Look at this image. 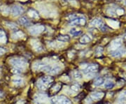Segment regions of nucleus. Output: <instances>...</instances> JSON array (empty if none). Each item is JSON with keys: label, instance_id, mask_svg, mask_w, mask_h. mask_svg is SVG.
I'll use <instances>...</instances> for the list:
<instances>
[{"label": "nucleus", "instance_id": "f704fd0d", "mask_svg": "<svg viewBox=\"0 0 126 104\" xmlns=\"http://www.w3.org/2000/svg\"><path fill=\"white\" fill-rule=\"evenodd\" d=\"M37 86H38V87H39V89H46L47 88V87H46L45 85H43L40 81H39V82L37 83Z\"/></svg>", "mask_w": 126, "mask_h": 104}, {"label": "nucleus", "instance_id": "bb28decb", "mask_svg": "<svg viewBox=\"0 0 126 104\" xmlns=\"http://www.w3.org/2000/svg\"><path fill=\"white\" fill-rule=\"evenodd\" d=\"M104 83H105V79H104V78H97V79L94 81V85L95 87H100V86L102 85Z\"/></svg>", "mask_w": 126, "mask_h": 104}, {"label": "nucleus", "instance_id": "b1692460", "mask_svg": "<svg viewBox=\"0 0 126 104\" xmlns=\"http://www.w3.org/2000/svg\"><path fill=\"white\" fill-rule=\"evenodd\" d=\"M69 33H70L71 35H72L74 36H79L80 34H81L82 31L80 30H78L76 28H73L70 30Z\"/></svg>", "mask_w": 126, "mask_h": 104}, {"label": "nucleus", "instance_id": "a878e982", "mask_svg": "<svg viewBox=\"0 0 126 104\" xmlns=\"http://www.w3.org/2000/svg\"><path fill=\"white\" fill-rule=\"evenodd\" d=\"M72 75H73L74 78H75L76 80H81L83 78V75H82L80 71H74L72 73Z\"/></svg>", "mask_w": 126, "mask_h": 104}, {"label": "nucleus", "instance_id": "c03bdc74", "mask_svg": "<svg viewBox=\"0 0 126 104\" xmlns=\"http://www.w3.org/2000/svg\"><path fill=\"white\" fill-rule=\"evenodd\" d=\"M0 75H1V69H0Z\"/></svg>", "mask_w": 126, "mask_h": 104}, {"label": "nucleus", "instance_id": "6e6552de", "mask_svg": "<svg viewBox=\"0 0 126 104\" xmlns=\"http://www.w3.org/2000/svg\"><path fill=\"white\" fill-rule=\"evenodd\" d=\"M86 23V20L84 18H75L69 22V25L71 26H84Z\"/></svg>", "mask_w": 126, "mask_h": 104}, {"label": "nucleus", "instance_id": "412c9836", "mask_svg": "<svg viewBox=\"0 0 126 104\" xmlns=\"http://www.w3.org/2000/svg\"><path fill=\"white\" fill-rule=\"evenodd\" d=\"M5 25H6V26L8 28H9V29L11 30L15 31V30H18V27H17V25H16L15 23H13V22H5Z\"/></svg>", "mask_w": 126, "mask_h": 104}, {"label": "nucleus", "instance_id": "79ce46f5", "mask_svg": "<svg viewBox=\"0 0 126 104\" xmlns=\"http://www.w3.org/2000/svg\"><path fill=\"white\" fill-rule=\"evenodd\" d=\"M124 4H125L126 5V0H125V1H124Z\"/></svg>", "mask_w": 126, "mask_h": 104}, {"label": "nucleus", "instance_id": "f257e3e1", "mask_svg": "<svg viewBox=\"0 0 126 104\" xmlns=\"http://www.w3.org/2000/svg\"><path fill=\"white\" fill-rule=\"evenodd\" d=\"M10 63L16 68L23 70L26 66H27V62L26 59L22 58H14L10 60Z\"/></svg>", "mask_w": 126, "mask_h": 104}, {"label": "nucleus", "instance_id": "7ed1b4c3", "mask_svg": "<svg viewBox=\"0 0 126 104\" xmlns=\"http://www.w3.org/2000/svg\"><path fill=\"white\" fill-rule=\"evenodd\" d=\"M90 25L92 27H97L102 31H105L106 30L103 21L98 18H95L94 19H93L91 22H90Z\"/></svg>", "mask_w": 126, "mask_h": 104}, {"label": "nucleus", "instance_id": "4be33fe9", "mask_svg": "<svg viewBox=\"0 0 126 104\" xmlns=\"http://www.w3.org/2000/svg\"><path fill=\"white\" fill-rule=\"evenodd\" d=\"M12 81H13V84H15L17 85V86L22 85V84H23V82H24V81H23V79L20 78V77H16V78H14Z\"/></svg>", "mask_w": 126, "mask_h": 104}, {"label": "nucleus", "instance_id": "4c0bfd02", "mask_svg": "<svg viewBox=\"0 0 126 104\" xmlns=\"http://www.w3.org/2000/svg\"><path fill=\"white\" fill-rule=\"evenodd\" d=\"M5 52H6V50L4 48H2L0 47V56L2 55V54H4L5 53Z\"/></svg>", "mask_w": 126, "mask_h": 104}, {"label": "nucleus", "instance_id": "0eeeda50", "mask_svg": "<svg viewBox=\"0 0 126 104\" xmlns=\"http://www.w3.org/2000/svg\"><path fill=\"white\" fill-rule=\"evenodd\" d=\"M31 45L33 50L36 52H40L43 51V47L42 44L40 43L39 41H38L37 39L31 40Z\"/></svg>", "mask_w": 126, "mask_h": 104}, {"label": "nucleus", "instance_id": "c85d7f7f", "mask_svg": "<svg viewBox=\"0 0 126 104\" xmlns=\"http://www.w3.org/2000/svg\"><path fill=\"white\" fill-rule=\"evenodd\" d=\"M115 84L112 80H107L105 83V87L106 89H111L114 87Z\"/></svg>", "mask_w": 126, "mask_h": 104}, {"label": "nucleus", "instance_id": "a211bd4d", "mask_svg": "<svg viewBox=\"0 0 126 104\" xmlns=\"http://www.w3.org/2000/svg\"><path fill=\"white\" fill-rule=\"evenodd\" d=\"M45 64L43 62H35L34 64H33V69L34 71H42V68L43 67Z\"/></svg>", "mask_w": 126, "mask_h": 104}, {"label": "nucleus", "instance_id": "ea45409f", "mask_svg": "<svg viewBox=\"0 0 126 104\" xmlns=\"http://www.w3.org/2000/svg\"><path fill=\"white\" fill-rule=\"evenodd\" d=\"M17 104H24V101H18Z\"/></svg>", "mask_w": 126, "mask_h": 104}, {"label": "nucleus", "instance_id": "aec40b11", "mask_svg": "<svg viewBox=\"0 0 126 104\" xmlns=\"http://www.w3.org/2000/svg\"><path fill=\"white\" fill-rule=\"evenodd\" d=\"M58 41L60 42H64V43H67L70 40V37L67 35H60L58 36L57 38Z\"/></svg>", "mask_w": 126, "mask_h": 104}, {"label": "nucleus", "instance_id": "2f4dec72", "mask_svg": "<svg viewBox=\"0 0 126 104\" xmlns=\"http://www.w3.org/2000/svg\"><path fill=\"white\" fill-rule=\"evenodd\" d=\"M71 90H72L74 92H78L80 90V87L77 84H73L71 87Z\"/></svg>", "mask_w": 126, "mask_h": 104}, {"label": "nucleus", "instance_id": "1a4fd4ad", "mask_svg": "<svg viewBox=\"0 0 126 104\" xmlns=\"http://www.w3.org/2000/svg\"><path fill=\"white\" fill-rule=\"evenodd\" d=\"M97 69H98L97 64H88V65H86L85 67L83 69V72L85 74L89 73H94L97 71Z\"/></svg>", "mask_w": 126, "mask_h": 104}, {"label": "nucleus", "instance_id": "e433bc0d", "mask_svg": "<svg viewBox=\"0 0 126 104\" xmlns=\"http://www.w3.org/2000/svg\"><path fill=\"white\" fill-rule=\"evenodd\" d=\"M60 89V84H56V85L54 87V88H53V91H55V92H58Z\"/></svg>", "mask_w": 126, "mask_h": 104}, {"label": "nucleus", "instance_id": "473e14b6", "mask_svg": "<svg viewBox=\"0 0 126 104\" xmlns=\"http://www.w3.org/2000/svg\"><path fill=\"white\" fill-rule=\"evenodd\" d=\"M102 52H103V48L102 47H99L97 48V50H96V54L97 55H98V56L101 55L102 54Z\"/></svg>", "mask_w": 126, "mask_h": 104}, {"label": "nucleus", "instance_id": "a18cd8bd", "mask_svg": "<svg viewBox=\"0 0 126 104\" xmlns=\"http://www.w3.org/2000/svg\"><path fill=\"white\" fill-rule=\"evenodd\" d=\"M50 1H54V0H50Z\"/></svg>", "mask_w": 126, "mask_h": 104}, {"label": "nucleus", "instance_id": "423d86ee", "mask_svg": "<svg viewBox=\"0 0 126 104\" xmlns=\"http://www.w3.org/2000/svg\"><path fill=\"white\" fill-rule=\"evenodd\" d=\"M44 30H45V27L43 25H34V26H32L30 29V33L32 35L37 36V35H39L41 33H42L44 31Z\"/></svg>", "mask_w": 126, "mask_h": 104}, {"label": "nucleus", "instance_id": "2eb2a0df", "mask_svg": "<svg viewBox=\"0 0 126 104\" xmlns=\"http://www.w3.org/2000/svg\"><path fill=\"white\" fill-rule=\"evenodd\" d=\"M104 95L105 94L103 92H93L90 94V98L92 100L98 101V100H100L104 96Z\"/></svg>", "mask_w": 126, "mask_h": 104}, {"label": "nucleus", "instance_id": "ddd939ff", "mask_svg": "<svg viewBox=\"0 0 126 104\" xmlns=\"http://www.w3.org/2000/svg\"><path fill=\"white\" fill-rule=\"evenodd\" d=\"M39 81L43 85H45L47 87L48 85H50L52 83V78L51 77H50V76H43V77H42V78L40 79Z\"/></svg>", "mask_w": 126, "mask_h": 104}, {"label": "nucleus", "instance_id": "39448f33", "mask_svg": "<svg viewBox=\"0 0 126 104\" xmlns=\"http://www.w3.org/2000/svg\"><path fill=\"white\" fill-rule=\"evenodd\" d=\"M35 104H46L48 103V97L46 94H38L34 98Z\"/></svg>", "mask_w": 126, "mask_h": 104}, {"label": "nucleus", "instance_id": "393cba45", "mask_svg": "<svg viewBox=\"0 0 126 104\" xmlns=\"http://www.w3.org/2000/svg\"><path fill=\"white\" fill-rule=\"evenodd\" d=\"M6 36L4 31L2 30H0V43H5L6 42Z\"/></svg>", "mask_w": 126, "mask_h": 104}, {"label": "nucleus", "instance_id": "c9c22d12", "mask_svg": "<svg viewBox=\"0 0 126 104\" xmlns=\"http://www.w3.org/2000/svg\"><path fill=\"white\" fill-rule=\"evenodd\" d=\"M94 76V73H89L86 74V78H88V79H90L92 78H93Z\"/></svg>", "mask_w": 126, "mask_h": 104}, {"label": "nucleus", "instance_id": "37998d69", "mask_svg": "<svg viewBox=\"0 0 126 104\" xmlns=\"http://www.w3.org/2000/svg\"><path fill=\"white\" fill-rule=\"evenodd\" d=\"M124 37H125V39H126V35H125V36H124Z\"/></svg>", "mask_w": 126, "mask_h": 104}, {"label": "nucleus", "instance_id": "f8f14e48", "mask_svg": "<svg viewBox=\"0 0 126 104\" xmlns=\"http://www.w3.org/2000/svg\"><path fill=\"white\" fill-rule=\"evenodd\" d=\"M121 45H122V40L120 39H117L111 42L109 48H110L111 50L112 51V50H115L116 49L120 48Z\"/></svg>", "mask_w": 126, "mask_h": 104}, {"label": "nucleus", "instance_id": "72a5a7b5", "mask_svg": "<svg viewBox=\"0 0 126 104\" xmlns=\"http://www.w3.org/2000/svg\"><path fill=\"white\" fill-rule=\"evenodd\" d=\"M22 71L20 69H18V68H13L12 69V72L13 73H16V74H20V73H22Z\"/></svg>", "mask_w": 126, "mask_h": 104}, {"label": "nucleus", "instance_id": "20e7f679", "mask_svg": "<svg viewBox=\"0 0 126 104\" xmlns=\"http://www.w3.org/2000/svg\"><path fill=\"white\" fill-rule=\"evenodd\" d=\"M10 13L14 17H17L18 15H22L25 9L22 6H19V5H13L11 8H10Z\"/></svg>", "mask_w": 126, "mask_h": 104}, {"label": "nucleus", "instance_id": "dca6fc26", "mask_svg": "<svg viewBox=\"0 0 126 104\" xmlns=\"http://www.w3.org/2000/svg\"><path fill=\"white\" fill-rule=\"evenodd\" d=\"M19 22H20L21 25H23V26H25V27H28V26L31 25L30 21L27 18V17H25V16H22V17L20 18Z\"/></svg>", "mask_w": 126, "mask_h": 104}, {"label": "nucleus", "instance_id": "9d476101", "mask_svg": "<svg viewBox=\"0 0 126 104\" xmlns=\"http://www.w3.org/2000/svg\"><path fill=\"white\" fill-rule=\"evenodd\" d=\"M39 10L40 12L43 14V15H47L48 17H51V16H53L54 15V13H53V11H52L48 6H46V5H43L42 7L39 8Z\"/></svg>", "mask_w": 126, "mask_h": 104}, {"label": "nucleus", "instance_id": "6ab92c4d", "mask_svg": "<svg viewBox=\"0 0 126 104\" xmlns=\"http://www.w3.org/2000/svg\"><path fill=\"white\" fill-rule=\"evenodd\" d=\"M27 14L29 15V16H30L32 18H39L38 12L34 9H30L27 11Z\"/></svg>", "mask_w": 126, "mask_h": 104}, {"label": "nucleus", "instance_id": "7c9ffc66", "mask_svg": "<svg viewBox=\"0 0 126 104\" xmlns=\"http://www.w3.org/2000/svg\"><path fill=\"white\" fill-rule=\"evenodd\" d=\"M116 9L114 8H110L107 10V13L109 15H111V16H115L116 15Z\"/></svg>", "mask_w": 126, "mask_h": 104}, {"label": "nucleus", "instance_id": "9b49d317", "mask_svg": "<svg viewBox=\"0 0 126 104\" xmlns=\"http://www.w3.org/2000/svg\"><path fill=\"white\" fill-rule=\"evenodd\" d=\"M126 52V50L125 48H120L118 49H116L115 50H112L110 52V54L114 57H121L123 56Z\"/></svg>", "mask_w": 126, "mask_h": 104}, {"label": "nucleus", "instance_id": "cd10ccee", "mask_svg": "<svg viewBox=\"0 0 126 104\" xmlns=\"http://www.w3.org/2000/svg\"><path fill=\"white\" fill-rule=\"evenodd\" d=\"M107 23L109 26H111L113 28H118L119 27V22L115 20H108Z\"/></svg>", "mask_w": 126, "mask_h": 104}, {"label": "nucleus", "instance_id": "4468645a", "mask_svg": "<svg viewBox=\"0 0 126 104\" xmlns=\"http://www.w3.org/2000/svg\"><path fill=\"white\" fill-rule=\"evenodd\" d=\"M92 41V36L90 34H85L81 39H80V43L82 44H87Z\"/></svg>", "mask_w": 126, "mask_h": 104}, {"label": "nucleus", "instance_id": "f3484780", "mask_svg": "<svg viewBox=\"0 0 126 104\" xmlns=\"http://www.w3.org/2000/svg\"><path fill=\"white\" fill-rule=\"evenodd\" d=\"M60 70H61V67L59 65L56 64V65H54L53 66H52L51 71L48 73L51 75H56L60 71Z\"/></svg>", "mask_w": 126, "mask_h": 104}, {"label": "nucleus", "instance_id": "a19ab883", "mask_svg": "<svg viewBox=\"0 0 126 104\" xmlns=\"http://www.w3.org/2000/svg\"><path fill=\"white\" fill-rule=\"evenodd\" d=\"M4 96V94H3V92H0V99L2 97Z\"/></svg>", "mask_w": 126, "mask_h": 104}, {"label": "nucleus", "instance_id": "58836bf2", "mask_svg": "<svg viewBox=\"0 0 126 104\" xmlns=\"http://www.w3.org/2000/svg\"><path fill=\"white\" fill-rule=\"evenodd\" d=\"M65 1H70L72 4H76V1L75 0H65Z\"/></svg>", "mask_w": 126, "mask_h": 104}, {"label": "nucleus", "instance_id": "c756f323", "mask_svg": "<svg viewBox=\"0 0 126 104\" xmlns=\"http://www.w3.org/2000/svg\"><path fill=\"white\" fill-rule=\"evenodd\" d=\"M13 38L14 39H20V38H22L24 36V34L21 31H18L16 32H15L13 34Z\"/></svg>", "mask_w": 126, "mask_h": 104}, {"label": "nucleus", "instance_id": "f03ea898", "mask_svg": "<svg viewBox=\"0 0 126 104\" xmlns=\"http://www.w3.org/2000/svg\"><path fill=\"white\" fill-rule=\"evenodd\" d=\"M51 104H72L69 99L64 96H58L52 97L51 99Z\"/></svg>", "mask_w": 126, "mask_h": 104}, {"label": "nucleus", "instance_id": "5701e85b", "mask_svg": "<svg viewBox=\"0 0 126 104\" xmlns=\"http://www.w3.org/2000/svg\"><path fill=\"white\" fill-rule=\"evenodd\" d=\"M50 45V47H51L52 48H62L64 46V45H63L62 43H55V42H51L50 44H48Z\"/></svg>", "mask_w": 126, "mask_h": 104}]
</instances>
